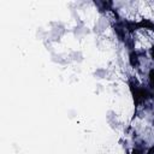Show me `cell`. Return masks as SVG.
Here are the masks:
<instances>
[{"mask_svg": "<svg viewBox=\"0 0 154 154\" xmlns=\"http://www.w3.org/2000/svg\"><path fill=\"white\" fill-rule=\"evenodd\" d=\"M148 83H149V88H153L154 87V69H152L149 71V75H148Z\"/></svg>", "mask_w": 154, "mask_h": 154, "instance_id": "obj_1", "label": "cell"}]
</instances>
